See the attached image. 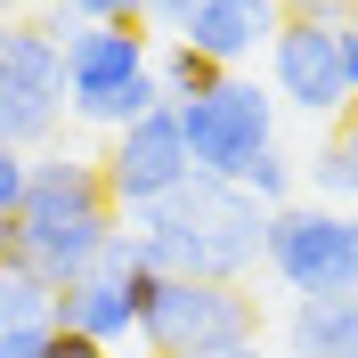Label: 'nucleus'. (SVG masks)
<instances>
[{
    "mask_svg": "<svg viewBox=\"0 0 358 358\" xmlns=\"http://www.w3.org/2000/svg\"><path fill=\"white\" fill-rule=\"evenodd\" d=\"M147 268L163 277H203V285H245V268L261 261L268 212L236 187V179H187L163 203H147L131 220Z\"/></svg>",
    "mask_w": 358,
    "mask_h": 358,
    "instance_id": "1",
    "label": "nucleus"
},
{
    "mask_svg": "<svg viewBox=\"0 0 358 358\" xmlns=\"http://www.w3.org/2000/svg\"><path fill=\"white\" fill-rule=\"evenodd\" d=\"M114 228H122V212L106 196V171L82 155H41L24 179L17 220L0 228V268H41L49 285H66L106 252Z\"/></svg>",
    "mask_w": 358,
    "mask_h": 358,
    "instance_id": "2",
    "label": "nucleus"
},
{
    "mask_svg": "<svg viewBox=\"0 0 358 358\" xmlns=\"http://www.w3.org/2000/svg\"><path fill=\"white\" fill-rule=\"evenodd\" d=\"M138 342L155 358H220L261 342V310L245 285H203V277H138Z\"/></svg>",
    "mask_w": 358,
    "mask_h": 358,
    "instance_id": "3",
    "label": "nucleus"
},
{
    "mask_svg": "<svg viewBox=\"0 0 358 358\" xmlns=\"http://www.w3.org/2000/svg\"><path fill=\"white\" fill-rule=\"evenodd\" d=\"M171 114H179V138H187L196 179H245L277 147V98L261 82H245V73H220L203 98H187Z\"/></svg>",
    "mask_w": 358,
    "mask_h": 358,
    "instance_id": "4",
    "label": "nucleus"
},
{
    "mask_svg": "<svg viewBox=\"0 0 358 358\" xmlns=\"http://www.w3.org/2000/svg\"><path fill=\"white\" fill-rule=\"evenodd\" d=\"M261 261L301 301L358 293V212H342V203H277L268 236H261Z\"/></svg>",
    "mask_w": 358,
    "mask_h": 358,
    "instance_id": "5",
    "label": "nucleus"
},
{
    "mask_svg": "<svg viewBox=\"0 0 358 358\" xmlns=\"http://www.w3.org/2000/svg\"><path fill=\"white\" fill-rule=\"evenodd\" d=\"M138 277H147V252H138L131 228H114L106 252H98L82 277H66V285L49 293V326L98 342V350L131 342V334H138Z\"/></svg>",
    "mask_w": 358,
    "mask_h": 358,
    "instance_id": "6",
    "label": "nucleus"
},
{
    "mask_svg": "<svg viewBox=\"0 0 358 358\" xmlns=\"http://www.w3.org/2000/svg\"><path fill=\"white\" fill-rule=\"evenodd\" d=\"M268 82L301 114H350L358 106V24H301L285 17L268 41Z\"/></svg>",
    "mask_w": 358,
    "mask_h": 358,
    "instance_id": "7",
    "label": "nucleus"
},
{
    "mask_svg": "<svg viewBox=\"0 0 358 358\" xmlns=\"http://www.w3.org/2000/svg\"><path fill=\"white\" fill-rule=\"evenodd\" d=\"M66 114V66L57 33L24 17H0V147H41Z\"/></svg>",
    "mask_w": 358,
    "mask_h": 358,
    "instance_id": "8",
    "label": "nucleus"
},
{
    "mask_svg": "<svg viewBox=\"0 0 358 358\" xmlns=\"http://www.w3.org/2000/svg\"><path fill=\"white\" fill-rule=\"evenodd\" d=\"M98 171H106V196L114 212H147V203H163L171 187H187L196 179V163H187V138H179V114L155 106V114H138L131 131H114V147L98 155Z\"/></svg>",
    "mask_w": 358,
    "mask_h": 358,
    "instance_id": "9",
    "label": "nucleus"
},
{
    "mask_svg": "<svg viewBox=\"0 0 358 358\" xmlns=\"http://www.w3.org/2000/svg\"><path fill=\"white\" fill-rule=\"evenodd\" d=\"M57 66H66V106L82 114L155 66V33L138 17L131 24H73V33H57Z\"/></svg>",
    "mask_w": 358,
    "mask_h": 358,
    "instance_id": "10",
    "label": "nucleus"
},
{
    "mask_svg": "<svg viewBox=\"0 0 358 358\" xmlns=\"http://www.w3.org/2000/svg\"><path fill=\"white\" fill-rule=\"evenodd\" d=\"M277 24H285V17H277V0H203L179 41L196 49V57H212L220 73H245L252 57L277 41Z\"/></svg>",
    "mask_w": 358,
    "mask_h": 358,
    "instance_id": "11",
    "label": "nucleus"
},
{
    "mask_svg": "<svg viewBox=\"0 0 358 358\" xmlns=\"http://www.w3.org/2000/svg\"><path fill=\"white\" fill-rule=\"evenodd\" d=\"M285 358H358V293L293 301V317H285Z\"/></svg>",
    "mask_w": 358,
    "mask_h": 358,
    "instance_id": "12",
    "label": "nucleus"
},
{
    "mask_svg": "<svg viewBox=\"0 0 358 358\" xmlns=\"http://www.w3.org/2000/svg\"><path fill=\"white\" fill-rule=\"evenodd\" d=\"M310 187L326 203H358V106L334 114V131H326V147L310 155Z\"/></svg>",
    "mask_w": 358,
    "mask_h": 358,
    "instance_id": "13",
    "label": "nucleus"
},
{
    "mask_svg": "<svg viewBox=\"0 0 358 358\" xmlns=\"http://www.w3.org/2000/svg\"><path fill=\"white\" fill-rule=\"evenodd\" d=\"M147 73H155L163 106H187V98H203V90L220 82V66H212V57H196L187 41H163V49H155V66H147Z\"/></svg>",
    "mask_w": 358,
    "mask_h": 358,
    "instance_id": "14",
    "label": "nucleus"
},
{
    "mask_svg": "<svg viewBox=\"0 0 358 358\" xmlns=\"http://www.w3.org/2000/svg\"><path fill=\"white\" fill-rule=\"evenodd\" d=\"M49 277L41 268H0V326H33V317H49Z\"/></svg>",
    "mask_w": 358,
    "mask_h": 358,
    "instance_id": "15",
    "label": "nucleus"
},
{
    "mask_svg": "<svg viewBox=\"0 0 358 358\" xmlns=\"http://www.w3.org/2000/svg\"><path fill=\"white\" fill-rule=\"evenodd\" d=\"M155 106H163L155 73H138V82H122L114 98H98V106H82V122H98V131H131L138 114H155Z\"/></svg>",
    "mask_w": 358,
    "mask_h": 358,
    "instance_id": "16",
    "label": "nucleus"
},
{
    "mask_svg": "<svg viewBox=\"0 0 358 358\" xmlns=\"http://www.w3.org/2000/svg\"><path fill=\"white\" fill-rule=\"evenodd\" d=\"M147 0H49V33H73V24H131Z\"/></svg>",
    "mask_w": 358,
    "mask_h": 358,
    "instance_id": "17",
    "label": "nucleus"
},
{
    "mask_svg": "<svg viewBox=\"0 0 358 358\" xmlns=\"http://www.w3.org/2000/svg\"><path fill=\"white\" fill-rule=\"evenodd\" d=\"M236 187H245V196H252V203H261V212H277V203H285V196H293V163H285V147H268V155H261V163H252V171H245V179H236Z\"/></svg>",
    "mask_w": 358,
    "mask_h": 358,
    "instance_id": "18",
    "label": "nucleus"
},
{
    "mask_svg": "<svg viewBox=\"0 0 358 358\" xmlns=\"http://www.w3.org/2000/svg\"><path fill=\"white\" fill-rule=\"evenodd\" d=\"M0 358H57V326L33 317V326H0Z\"/></svg>",
    "mask_w": 358,
    "mask_h": 358,
    "instance_id": "19",
    "label": "nucleus"
},
{
    "mask_svg": "<svg viewBox=\"0 0 358 358\" xmlns=\"http://www.w3.org/2000/svg\"><path fill=\"white\" fill-rule=\"evenodd\" d=\"M24 179H33V155H24V147H0V220H17Z\"/></svg>",
    "mask_w": 358,
    "mask_h": 358,
    "instance_id": "20",
    "label": "nucleus"
},
{
    "mask_svg": "<svg viewBox=\"0 0 358 358\" xmlns=\"http://www.w3.org/2000/svg\"><path fill=\"white\" fill-rule=\"evenodd\" d=\"M196 8H203V0H147V8H138V24H147V33H163V41H179Z\"/></svg>",
    "mask_w": 358,
    "mask_h": 358,
    "instance_id": "21",
    "label": "nucleus"
},
{
    "mask_svg": "<svg viewBox=\"0 0 358 358\" xmlns=\"http://www.w3.org/2000/svg\"><path fill=\"white\" fill-rule=\"evenodd\" d=\"M358 0H277V17H301V24H350Z\"/></svg>",
    "mask_w": 358,
    "mask_h": 358,
    "instance_id": "22",
    "label": "nucleus"
},
{
    "mask_svg": "<svg viewBox=\"0 0 358 358\" xmlns=\"http://www.w3.org/2000/svg\"><path fill=\"white\" fill-rule=\"evenodd\" d=\"M57 358H114V350H98V342H82V334H57Z\"/></svg>",
    "mask_w": 358,
    "mask_h": 358,
    "instance_id": "23",
    "label": "nucleus"
},
{
    "mask_svg": "<svg viewBox=\"0 0 358 358\" xmlns=\"http://www.w3.org/2000/svg\"><path fill=\"white\" fill-rule=\"evenodd\" d=\"M220 358H261V342H245V350H220Z\"/></svg>",
    "mask_w": 358,
    "mask_h": 358,
    "instance_id": "24",
    "label": "nucleus"
},
{
    "mask_svg": "<svg viewBox=\"0 0 358 358\" xmlns=\"http://www.w3.org/2000/svg\"><path fill=\"white\" fill-rule=\"evenodd\" d=\"M350 24H358V8H350Z\"/></svg>",
    "mask_w": 358,
    "mask_h": 358,
    "instance_id": "25",
    "label": "nucleus"
},
{
    "mask_svg": "<svg viewBox=\"0 0 358 358\" xmlns=\"http://www.w3.org/2000/svg\"><path fill=\"white\" fill-rule=\"evenodd\" d=\"M0 228H8V220H0Z\"/></svg>",
    "mask_w": 358,
    "mask_h": 358,
    "instance_id": "26",
    "label": "nucleus"
}]
</instances>
